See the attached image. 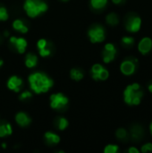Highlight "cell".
I'll list each match as a JSON object with an SVG mask.
<instances>
[{"label": "cell", "instance_id": "6da1fadb", "mask_svg": "<svg viewBox=\"0 0 152 153\" xmlns=\"http://www.w3.org/2000/svg\"><path fill=\"white\" fill-rule=\"evenodd\" d=\"M29 82L31 90L37 94L47 92L53 86L52 79H50L47 74L39 72L31 74L29 76Z\"/></svg>", "mask_w": 152, "mask_h": 153}, {"label": "cell", "instance_id": "7a4b0ae2", "mask_svg": "<svg viewBox=\"0 0 152 153\" xmlns=\"http://www.w3.org/2000/svg\"><path fill=\"white\" fill-rule=\"evenodd\" d=\"M143 96V91L139 83L128 85L124 91L125 102L131 106L140 105Z\"/></svg>", "mask_w": 152, "mask_h": 153}, {"label": "cell", "instance_id": "3957f363", "mask_svg": "<svg viewBox=\"0 0 152 153\" xmlns=\"http://www.w3.org/2000/svg\"><path fill=\"white\" fill-rule=\"evenodd\" d=\"M27 15L34 18L47 10V4L41 0H26L23 4Z\"/></svg>", "mask_w": 152, "mask_h": 153}, {"label": "cell", "instance_id": "277c9868", "mask_svg": "<svg viewBox=\"0 0 152 153\" xmlns=\"http://www.w3.org/2000/svg\"><path fill=\"white\" fill-rule=\"evenodd\" d=\"M125 26L126 30L129 32H138L142 27V19L135 13H130L125 18Z\"/></svg>", "mask_w": 152, "mask_h": 153}, {"label": "cell", "instance_id": "5b68a950", "mask_svg": "<svg viewBox=\"0 0 152 153\" xmlns=\"http://www.w3.org/2000/svg\"><path fill=\"white\" fill-rule=\"evenodd\" d=\"M88 35H89L90 40L92 43H99V42L104 41L106 39L105 29L101 25H98V24L92 26L89 30Z\"/></svg>", "mask_w": 152, "mask_h": 153}, {"label": "cell", "instance_id": "8992f818", "mask_svg": "<svg viewBox=\"0 0 152 153\" xmlns=\"http://www.w3.org/2000/svg\"><path fill=\"white\" fill-rule=\"evenodd\" d=\"M138 66V60L135 57H129L124 60L120 65V70L125 75H132L135 73Z\"/></svg>", "mask_w": 152, "mask_h": 153}, {"label": "cell", "instance_id": "52a82bcc", "mask_svg": "<svg viewBox=\"0 0 152 153\" xmlns=\"http://www.w3.org/2000/svg\"><path fill=\"white\" fill-rule=\"evenodd\" d=\"M68 104V99L63 93H55L50 96V106L54 109H60Z\"/></svg>", "mask_w": 152, "mask_h": 153}, {"label": "cell", "instance_id": "ba28073f", "mask_svg": "<svg viewBox=\"0 0 152 153\" xmlns=\"http://www.w3.org/2000/svg\"><path fill=\"white\" fill-rule=\"evenodd\" d=\"M116 55V48L114 46V44L112 43H108L105 45L104 50L102 52V57H103V61L106 64H108L110 62H112Z\"/></svg>", "mask_w": 152, "mask_h": 153}, {"label": "cell", "instance_id": "9c48e42d", "mask_svg": "<svg viewBox=\"0 0 152 153\" xmlns=\"http://www.w3.org/2000/svg\"><path fill=\"white\" fill-rule=\"evenodd\" d=\"M152 49V39L149 37H145L141 39L138 44V50L142 55H147Z\"/></svg>", "mask_w": 152, "mask_h": 153}, {"label": "cell", "instance_id": "30bf717a", "mask_svg": "<svg viewBox=\"0 0 152 153\" xmlns=\"http://www.w3.org/2000/svg\"><path fill=\"white\" fill-rule=\"evenodd\" d=\"M10 42L16 48L17 51L20 54H22L25 52L27 48V41L23 38H16V37H11Z\"/></svg>", "mask_w": 152, "mask_h": 153}, {"label": "cell", "instance_id": "8fae6325", "mask_svg": "<svg viewBox=\"0 0 152 153\" xmlns=\"http://www.w3.org/2000/svg\"><path fill=\"white\" fill-rule=\"evenodd\" d=\"M22 85V81L21 78H19L18 76H11L8 81H7V87L9 90L13 91H15V92H18L20 91L21 90V87Z\"/></svg>", "mask_w": 152, "mask_h": 153}, {"label": "cell", "instance_id": "7c38bea8", "mask_svg": "<svg viewBox=\"0 0 152 153\" xmlns=\"http://www.w3.org/2000/svg\"><path fill=\"white\" fill-rule=\"evenodd\" d=\"M15 121L20 126H27L30 123V118L28 117L27 114L23 112H19L15 116Z\"/></svg>", "mask_w": 152, "mask_h": 153}, {"label": "cell", "instance_id": "4fadbf2b", "mask_svg": "<svg viewBox=\"0 0 152 153\" xmlns=\"http://www.w3.org/2000/svg\"><path fill=\"white\" fill-rule=\"evenodd\" d=\"M131 136L134 141H139L143 136V129L139 125H135L131 128Z\"/></svg>", "mask_w": 152, "mask_h": 153}, {"label": "cell", "instance_id": "5bb4252c", "mask_svg": "<svg viewBox=\"0 0 152 153\" xmlns=\"http://www.w3.org/2000/svg\"><path fill=\"white\" fill-rule=\"evenodd\" d=\"M13 28L15 30H17L19 32H22V33H27V31H28V27L24 24V22L22 20H19V19L13 21Z\"/></svg>", "mask_w": 152, "mask_h": 153}, {"label": "cell", "instance_id": "9a60e30c", "mask_svg": "<svg viewBox=\"0 0 152 153\" xmlns=\"http://www.w3.org/2000/svg\"><path fill=\"white\" fill-rule=\"evenodd\" d=\"M38 63V57L36 55L32 53H29L26 57H25V65L28 68H32L34 67Z\"/></svg>", "mask_w": 152, "mask_h": 153}, {"label": "cell", "instance_id": "2e32d148", "mask_svg": "<svg viewBox=\"0 0 152 153\" xmlns=\"http://www.w3.org/2000/svg\"><path fill=\"white\" fill-rule=\"evenodd\" d=\"M45 139L47 143H52V144H56L60 142V137L54 134V133H51V132H47L45 134Z\"/></svg>", "mask_w": 152, "mask_h": 153}, {"label": "cell", "instance_id": "e0dca14e", "mask_svg": "<svg viewBox=\"0 0 152 153\" xmlns=\"http://www.w3.org/2000/svg\"><path fill=\"white\" fill-rule=\"evenodd\" d=\"M106 22L108 24L111 26H116L119 23V17L116 13H110L107 15L106 17Z\"/></svg>", "mask_w": 152, "mask_h": 153}, {"label": "cell", "instance_id": "ac0fdd59", "mask_svg": "<svg viewBox=\"0 0 152 153\" xmlns=\"http://www.w3.org/2000/svg\"><path fill=\"white\" fill-rule=\"evenodd\" d=\"M13 133V128L10 124H0V137H4L6 135H10Z\"/></svg>", "mask_w": 152, "mask_h": 153}, {"label": "cell", "instance_id": "d6986e66", "mask_svg": "<svg viewBox=\"0 0 152 153\" xmlns=\"http://www.w3.org/2000/svg\"><path fill=\"white\" fill-rule=\"evenodd\" d=\"M108 76H109V73H108V71L106 69V68H102V70L98 74H96L95 76H93L92 78L94 79V80H96V81H98V80H100V81H105V80H107L108 78Z\"/></svg>", "mask_w": 152, "mask_h": 153}, {"label": "cell", "instance_id": "ffe728a7", "mask_svg": "<svg viewBox=\"0 0 152 153\" xmlns=\"http://www.w3.org/2000/svg\"><path fill=\"white\" fill-rule=\"evenodd\" d=\"M108 4V0H90V4L94 9H102Z\"/></svg>", "mask_w": 152, "mask_h": 153}, {"label": "cell", "instance_id": "44dd1931", "mask_svg": "<svg viewBox=\"0 0 152 153\" xmlns=\"http://www.w3.org/2000/svg\"><path fill=\"white\" fill-rule=\"evenodd\" d=\"M70 76L73 80L74 81H81L82 78H83V74L82 71L78 70V69H72L71 72H70Z\"/></svg>", "mask_w": 152, "mask_h": 153}, {"label": "cell", "instance_id": "7402d4cb", "mask_svg": "<svg viewBox=\"0 0 152 153\" xmlns=\"http://www.w3.org/2000/svg\"><path fill=\"white\" fill-rule=\"evenodd\" d=\"M116 136L117 137L118 140H126L127 137H128V134H127V131L124 128H119L116 130Z\"/></svg>", "mask_w": 152, "mask_h": 153}, {"label": "cell", "instance_id": "603a6c76", "mask_svg": "<svg viewBox=\"0 0 152 153\" xmlns=\"http://www.w3.org/2000/svg\"><path fill=\"white\" fill-rule=\"evenodd\" d=\"M122 44L125 47L130 48V47H132L134 44V39L133 37H129V36L123 37V39H122Z\"/></svg>", "mask_w": 152, "mask_h": 153}, {"label": "cell", "instance_id": "cb8c5ba5", "mask_svg": "<svg viewBox=\"0 0 152 153\" xmlns=\"http://www.w3.org/2000/svg\"><path fill=\"white\" fill-rule=\"evenodd\" d=\"M69 123L68 120L65 117H59L58 118V123H57V126L60 130H65L67 126H68Z\"/></svg>", "mask_w": 152, "mask_h": 153}, {"label": "cell", "instance_id": "d4e9b609", "mask_svg": "<svg viewBox=\"0 0 152 153\" xmlns=\"http://www.w3.org/2000/svg\"><path fill=\"white\" fill-rule=\"evenodd\" d=\"M119 150V147L116 144H108L105 147L104 152L105 153H116Z\"/></svg>", "mask_w": 152, "mask_h": 153}, {"label": "cell", "instance_id": "484cf974", "mask_svg": "<svg viewBox=\"0 0 152 153\" xmlns=\"http://www.w3.org/2000/svg\"><path fill=\"white\" fill-rule=\"evenodd\" d=\"M102 68H103V66L101 65H99V64H95L94 65H92V67H91V76L93 77V76H95L96 74H98L101 70H102Z\"/></svg>", "mask_w": 152, "mask_h": 153}, {"label": "cell", "instance_id": "4316f807", "mask_svg": "<svg viewBox=\"0 0 152 153\" xmlns=\"http://www.w3.org/2000/svg\"><path fill=\"white\" fill-rule=\"evenodd\" d=\"M8 19L7 10L4 6H0V21H6Z\"/></svg>", "mask_w": 152, "mask_h": 153}, {"label": "cell", "instance_id": "83f0119b", "mask_svg": "<svg viewBox=\"0 0 152 153\" xmlns=\"http://www.w3.org/2000/svg\"><path fill=\"white\" fill-rule=\"evenodd\" d=\"M37 47H38L39 50L47 48V40L45 39H40L37 43Z\"/></svg>", "mask_w": 152, "mask_h": 153}, {"label": "cell", "instance_id": "f1b7e54d", "mask_svg": "<svg viewBox=\"0 0 152 153\" xmlns=\"http://www.w3.org/2000/svg\"><path fill=\"white\" fill-rule=\"evenodd\" d=\"M152 152V143H145L144 145L142 146V152L146 153Z\"/></svg>", "mask_w": 152, "mask_h": 153}, {"label": "cell", "instance_id": "f546056e", "mask_svg": "<svg viewBox=\"0 0 152 153\" xmlns=\"http://www.w3.org/2000/svg\"><path fill=\"white\" fill-rule=\"evenodd\" d=\"M39 55L41 56H43V57L48 56L51 54V51H50V49L48 48H43V49H39Z\"/></svg>", "mask_w": 152, "mask_h": 153}, {"label": "cell", "instance_id": "4dcf8cb0", "mask_svg": "<svg viewBox=\"0 0 152 153\" xmlns=\"http://www.w3.org/2000/svg\"><path fill=\"white\" fill-rule=\"evenodd\" d=\"M31 96H32V94H31L30 91H23V92L20 95V100H28V99L31 98Z\"/></svg>", "mask_w": 152, "mask_h": 153}, {"label": "cell", "instance_id": "1f68e13d", "mask_svg": "<svg viewBox=\"0 0 152 153\" xmlns=\"http://www.w3.org/2000/svg\"><path fill=\"white\" fill-rule=\"evenodd\" d=\"M128 152L129 153H139V150H138L137 148H135V147H131V148H129V150H128Z\"/></svg>", "mask_w": 152, "mask_h": 153}, {"label": "cell", "instance_id": "d6a6232c", "mask_svg": "<svg viewBox=\"0 0 152 153\" xmlns=\"http://www.w3.org/2000/svg\"><path fill=\"white\" fill-rule=\"evenodd\" d=\"M125 0H112V2L115 4H120L124 2Z\"/></svg>", "mask_w": 152, "mask_h": 153}, {"label": "cell", "instance_id": "836d02e7", "mask_svg": "<svg viewBox=\"0 0 152 153\" xmlns=\"http://www.w3.org/2000/svg\"><path fill=\"white\" fill-rule=\"evenodd\" d=\"M148 89H149V91H151L152 93V81H151L150 82H149V85H148Z\"/></svg>", "mask_w": 152, "mask_h": 153}, {"label": "cell", "instance_id": "e575fe53", "mask_svg": "<svg viewBox=\"0 0 152 153\" xmlns=\"http://www.w3.org/2000/svg\"><path fill=\"white\" fill-rule=\"evenodd\" d=\"M3 64H4V61H3V60H2V59L0 58V67H1L2 65H3Z\"/></svg>", "mask_w": 152, "mask_h": 153}, {"label": "cell", "instance_id": "d590c367", "mask_svg": "<svg viewBox=\"0 0 152 153\" xmlns=\"http://www.w3.org/2000/svg\"><path fill=\"white\" fill-rule=\"evenodd\" d=\"M4 36H5V37H7V36L9 35V33H8V31H6V30L4 31Z\"/></svg>", "mask_w": 152, "mask_h": 153}, {"label": "cell", "instance_id": "8d00e7d4", "mask_svg": "<svg viewBox=\"0 0 152 153\" xmlns=\"http://www.w3.org/2000/svg\"><path fill=\"white\" fill-rule=\"evenodd\" d=\"M150 129H151V134H152V123L151 124V126H150Z\"/></svg>", "mask_w": 152, "mask_h": 153}, {"label": "cell", "instance_id": "74e56055", "mask_svg": "<svg viewBox=\"0 0 152 153\" xmlns=\"http://www.w3.org/2000/svg\"><path fill=\"white\" fill-rule=\"evenodd\" d=\"M5 146H6V145H5V143H3V144H2V147H3L4 149L5 148Z\"/></svg>", "mask_w": 152, "mask_h": 153}, {"label": "cell", "instance_id": "f35d334b", "mask_svg": "<svg viewBox=\"0 0 152 153\" xmlns=\"http://www.w3.org/2000/svg\"><path fill=\"white\" fill-rule=\"evenodd\" d=\"M62 1H68V0H62Z\"/></svg>", "mask_w": 152, "mask_h": 153}]
</instances>
